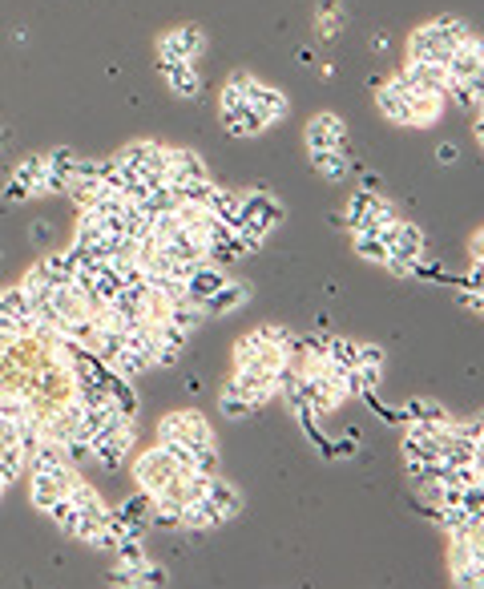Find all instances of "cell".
Masks as SVG:
<instances>
[{"mask_svg":"<svg viewBox=\"0 0 484 589\" xmlns=\"http://www.w3.org/2000/svg\"><path fill=\"white\" fill-rule=\"evenodd\" d=\"M114 162L125 170L130 178H146L150 186H162L166 182V146L154 138H138L130 141V146H122V150L114 154Z\"/></svg>","mask_w":484,"mask_h":589,"instance_id":"cell-1","label":"cell"},{"mask_svg":"<svg viewBox=\"0 0 484 589\" xmlns=\"http://www.w3.org/2000/svg\"><path fill=\"white\" fill-rule=\"evenodd\" d=\"M282 219H287V206L279 198H271V194H263V186H258V190L242 194V230L238 235L266 243V235H274L282 227Z\"/></svg>","mask_w":484,"mask_h":589,"instance_id":"cell-2","label":"cell"},{"mask_svg":"<svg viewBox=\"0 0 484 589\" xmlns=\"http://www.w3.org/2000/svg\"><path fill=\"white\" fill-rule=\"evenodd\" d=\"M218 525H226V517H222V509L210 501V497H194V501L182 505V529L206 533V529H218Z\"/></svg>","mask_w":484,"mask_h":589,"instance_id":"cell-20","label":"cell"},{"mask_svg":"<svg viewBox=\"0 0 484 589\" xmlns=\"http://www.w3.org/2000/svg\"><path fill=\"white\" fill-rule=\"evenodd\" d=\"M456 303H460V307H468V311H472V315H480V311H484V295H480V291H460V295H456Z\"/></svg>","mask_w":484,"mask_h":589,"instance_id":"cell-49","label":"cell"},{"mask_svg":"<svg viewBox=\"0 0 484 589\" xmlns=\"http://www.w3.org/2000/svg\"><path fill=\"white\" fill-rule=\"evenodd\" d=\"M379 371H384V368H352V371H347V392H352V396L376 392V387H379Z\"/></svg>","mask_w":484,"mask_h":589,"instance_id":"cell-38","label":"cell"},{"mask_svg":"<svg viewBox=\"0 0 484 589\" xmlns=\"http://www.w3.org/2000/svg\"><path fill=\"white\" fill-rule=\"evenodd\" d=\"M387 352L379 347V343H360L355 347V368H384Z\"/></svg>","mask_w":484,"mask_h":589,"instance_id":"cell-44","label":"cell"},{"mask_svg":"<svg viewBox=\"0 0 484 589\" xmlns=\"http://www.w3.org/2000/svg\"><path fill=\"white\" fill-rule=\"evenodd\" d=\"M133 440H138V432H101V436L89 440V449H93L97 465L109 468V473H117V468L125 465V457H130Z\"/></svg>","mask_w":484,"mask_h":589,"instance_id":"cell-11","label":"cell"},{"mask_svg":"<svg viewBox=\"0 0 484 589\" xmlns=\"http://www.w3.org/2000/svg\"><path fill=\"white\" fill-rule=\"evenodd\" d=\"M339 9V0H319V12H335Z\"/></svg>","mask_w":484,"mask_h":589,"instance_id":"cell-57","label":"cell"},{"mask_svg":"<svg viewBox=\"0 0 484 589\" xmlns=\"http://www.w3.org/2000/svg\"><path fill=\"white\" fill-rule=\"evenodd\" d=\"M307 150H347V125L339 114H315L303 130Z\"/></svg>","mask_w":484,"mask_h":589,"instance_id":"cell-8","label":"cell"},{"mask_svg":"<svg viewBox=\"0 0 484 589\" xmlns=\"http://www.w3.org/2000/svg\"><path fill=\"white\" fill-rule=\"evenodd\" d=\"M166 319L174 327H182V331H198V327H202V319H206V311H202V303L182 299V303H170Z\"/></svg>","mask_w":484,"mask_h":589,"instance_id":"cell-33","label":"cell"},{"mask_svg":"<svg viewBox=\"0 0 484 589\" xmlns=\"http://www.w3.org/2000/svg\"><path fill=\"white\" fill-rule=\"evenodd\" d=\"M166 182L178 186V182H194V178H210V170H206L202 154L198 150H178V146H166Z\"/></svg>","mask_w":484,"mask_h":589,"instance_id":"cell-14","label":"cell"},{"mask_svg":"<svg viewBox=\"0 0 484 589\" xmlns=\"http://www.w3.org/2000/svg\"><path fill=\"white\" fill-rule=\"evenodd\" d=\"M190 465H194V473H218V449L214 444H202V449H190Z\"/></svg>","mask_w":484,"mask_h":589,"instance_id":"cell-41","label":"cell"},{"mask_svg":"<svg viewBox=\"0 0 484 589\" xmlns=\"http://www.w3.org/2000/svg\"><path fill=\"white\" fill-rule=\"evenodd\" d=\"M20 291H25V299H28V307H41V303H49L53 299V279L44 275V267L36 263V267H28L25 271V279H20Z\"/></svg>","mask_w":484,"mask_h":589,"instance_id":"cell-26","label":"cell"},{"mask_svg":"<svg viewBox=\"0 0 484 589\" xmlns=\"http://www.w3.org/2000/svg\"><path fill=\"white\" fill-rule=\"evenodd\" d=\"M247 299H250V287H247V283L226 279V283H222V287L210 295V299L202 303V311H206V319H210V315H230V311H238Z\"/></svg>","mask_w":484,"mask_h":589,"instance_id":"cell-21","label":"cell"},{"mask_svg":"<svg viewBox=\"0 0 484 589\" xmlns=\"http://www.w3.org/2000/svg\"><path fill=\"white\" fill-rule=\"evenodd\" d=\"M452 581H456L460 589H480V585H484V561L452 565Z\"/></svg>","mask_w":484,"mask_h":589,"instance_id":"cell-39","label":"cell"},{"mask_svg":"<svg viewBox=\"0 0 484 589\" xmlns=\"http://www.w3.org/2000/svg\"><path fill=\"white\" fill-rule=\"evenodd\" d=\"M206 49V33L198 25H178L158 36V61H194Z\"/></svg>","mask_w":484,"mask_h":589,"instance_id":"cell-7","label":"cell"},{"mask_svg":"<svg viewBox=\"0 0 484 589\" xmlns=\"http://www.w3.org/2000/svg\"><path fill=\"white\" fill-rule=\"evenodd\" d=\"M49 238H53V227H44V219H36L33 222V243H36V247H44Z\"/></svg>","mask_w":484,"mask_h":589,"instance_id":"cell-54","label":"cell"},{"mask_svg":"<svg viewBox=\"0 0 484 589\" xmlns=\"http://www.w3.org/2000/svg\"><path fill=\"white\" fill-rule=\"evenodd\" d=\"M41 267H44V275L53 279V287H69L73 271H77V263H73L69 251H44V255H41Z\"/></svg>","mask_w":484,"mask_h":589,"instance_id":"cell-29","label":"cell"},{"mask_svg":"<svg viewBox=\"0 0 484 589\" xmlns=\"http://www.w3.org/2000/svg\"><path fill=\"white\" fill-rule=\"evenodd\" d=\"M255 73H247V69H234L226 77V85H222V93H218V106L222 109H238L242 101H247V93H250V85H255Z\"/></svg>","mask_w":484,"mask_h":589,"instance_id":"cell-27","label":"cell"},{"mask_svg":"<svg viewBox=\"0 0 484 589\" xmlns=\"http://www.w3.org/2000/svg\"><path fill=\"white\" fill-rule=\"evenodd\" d=\"M77 481V465H65V468H49V473H28V501L33 509H49L57 497H65Z\"/></svg>","mask_w":484,"mask_h":589,"instance_id":"cell-6","label":"cell"},{"mask_svg":"<svg viewBox=\"0 0 484 589\" xmlns=\"http://www.w3.org/2000/svg\"><path fill=\"white\" fill-rule=\"evenodd\" d=\"M311 154V170L327 182H344L352 174V154L347 150H307Z\"/></svg>","mask_w":484,"mask_h":589,"instance_id":"cell-22","label":"cell"},{"mask_svg":"<svg viewBox=\"0 0 484 589\" xmlns=\"http://www.w3.org/2000/svg\"><path fill=\"white\" fill-rule=\"evenodd\" d=\"M444 424H404V460H436L440 457Z\"/></svg>","mask_w":484,"mask_h":589,"instance_id":"cell-10","label":"cell"},{"mask_svg":"<svg viewBox=\"0 0 484 589\" xmlns=\"http://www.w3.org/2000/svg\"><path fill=\"white\" fill-rule=\"evenodd\" d=\"M387 243V255H400V259H408V263H416V259H424L428 255V238H424V230L416 227V222H392V227L379 235Z\"/></svg>","mask_w":484,"mask_h":589,"instance_id":"cell-9","label":"cell"},{"mask_svg":"<svg viewBox=\"0 0 484 589\" xmlns=\"http://www.w3.org/2000/svg\"><path fill=\"white\" fill-rule=\"evenodd\" d=\"M44 513H49V521H53V525L61 529V533H69V537H73V525H77V505L69 501V493H65V497H57V501L49 505V509H44Z\"/></svg>","mask_w":484,"mask_h":589,"instance_id":"cell-35","label":"cell"},{"mask_svg":"<svg viewBox=\"0 0 484 589\" xmlns=\"http://www.w3.org/2000/svg\"><path fill=\"white\" fill-rule=\"evenodd\" d=\"M444 93H452L456 97V106L464 109H472V114H480V101H484V81L480 77H468V81H448V89Z\"/></svg>","mask_w":484,"mask_h":589,"instance_id":"cell-30","label":"cell"},{"mask_svg":"<svg viewBox=\"0 0 484 589\" xmlns=\"http://www.w3.org/2000/svg\"><path fill=\"white\" fill-rule=\"evenodd\" d=\"M44 174H49V166H44L41 154H36V158H25L17 170H12V178L33 190V198H41V194H44Z\"/></svg>","mask_w":484,"mask_h":589,"instance_id":"cell-34","label":"cell"},{"mask_svg":"<svg viewBox=\"0 0 484 589\" xmlns=\"http://www.w3.org/2000/svg\"><path fill=\"white\" fill-rule=\"evenodd\" d=\"M109 585H138V569H125V565H114V569L106 573Z\"/></svg>","mask_w":484,"mask_h":589,"instance_id":"cell-47","label":"cell"},{"mask_svg":"<svg viewBox=\"0 0 484 589\" xmlns=\"http://www.w3.org/2000/svg\"><path fill=\"white\" fill-rule=\"evenodd\" d=\"M158 440H186L190 449H202V444H214V432H210V420H206L202 412L186 408V412H170V416H162V424H158Z\"/></svg>","mask_w":484,"mask_h":589,"instance_id":"cell-5","label":"cell"},{"mask_svg":"<svg viewBox=\"0 0 484 589\" xmlns=\"http://www.w3.org/2000/svg\"><path fill=\"white\" fill-rule=\"evenodd\" d=\"M0 311H12V315H33V307H28L25 291L20 287H4L0 291Z\"/></svg>","mask_w":484,"mask_h":589,"instance_id":"cell-42","label":"cell"},{"mask_svg":"<svg viewBox=\"0 0 484 589\" xmlns=\"http://www.w3.org/2000/svg\"><path fill=\"white\" fill-rule=\"evenodd\" d=\"M117 513L125 521V537H141L146 541V533H150V493H133Z\"/></svg>","mask_w":484,"mask_h":589,"instance_id":"cell-23","label":"cell"},{"mask_svg":"<svg viewBox=\"0 0 484 589\" xmlns=\"http://www.w3.org/2000/svg\"><path fill=\"white\" fill-rule=\"evenodd\" d=\"M355 347H360V343L347 339V335H331V339H323V360L331 363V368H339V371H352L355 368Z\"/></svg>","mask_w":484,"mask_h":589,"instance_id":"cell-28","label":"cell"},{"mask_svg":"<svg viewBox=\"0 0 484 589\" xmlns=\"http://www.w3.org/2000/svg\"><path fill=\"white\" fill-rule=\"evenodd\" d=\"M158 73L166 81V89L182 101H194V97H202V77L194 69V61H158Z\"/></svg>","mask_w":484,"mask_h":589,"instance_id":"cell-13","label":"cell"},{"mask_svg":"<svg viewBox=\"0 0 484 589\" xmlns=\"http://www.w3.org/2000/svg\"><path fill=\"white\" fill-rule=\"evenodd\" d=\"M0 138H4V133H0Z\"/></svg>","mask_w":484,"mask_h":589,"instance_id":"cell-58","label":"cell"},{"mask_svg":"<svg viewBox=\"0 0 484 589\" xmlns=\"http://www.w3.org/2000/svg\"><path fill=\"white\" fill-rule=\"evenodd\" d=\"M335 28H339V12H319V36L323 41H331Z\"/></svg>","mask_w":484,"mask_h":589,"instance_id":"cell-51","label":"cell"},{"mask_svg":"<svg viewBox=\"0 0 484 589\" xmlns=\"http://www.w3.org/2000/svg\"><path fill=\"white\" fill-rule=\"evenodd\" d=\"M376 109L392 125H412V89H404L400 81L376 85Z\"/></svg>","mask_w":484,"mask_h":589,"instance_id":"cell-12","label":"cell"},{"mask_svg":"<svg viewBox=\"0 0 484 589\" xmlns=\"http://www.w3.org/2000/svg\"><path fill=\"white\" fill-rule=\"evenodd\" d=\"M206 497H210V501L218 505L222 517H226V521L242 513V493H238V489H234L230 481H222L218 473H210V481H206Z\"/></svg>","mask_w":484,"mask_h":589,"instance_id":"cell-25","label":"cell"},{"mask_svg":"<svg viewBox=\"0 0 484 589\" xmlns=\"http://www.w3.org/2000/svg\"><path fill=\"white\" fill-rule=\"evenodd\" d=\"M456 287H468V291H480L484 287V263H480V259H472V271H468L464 279L456 283Z\"/></svg>","mask_w":484,"mask_h":589,"instance_id":"cell-48","label":"cell"},{"mask_svg":"<svg viewBox=\"0 0 484 589\" xmlns=\"http://www.w3.org/2000/svg\"><path fill=\"white\" fill-rule=\"evenodd\" d=\"M41 158H44V166L53 170V174L73 178V170H77V158H81V154H77V150H69V146H57V150L41 154Z\"/></svg>","mask_w":484,"mask_h":589,"instance_id":"cell-37","label":"cell"},{"mask_svg":"<svg viewBox=\"0 0 484 589\" xmlns=\"http://www.w3.org/2000/svg\"><path fill=\"white\" fill-rule=\"evenodd\" d=\"M352 247H355V255H360L363 263L384 267V259H387V243H384L379 235H371V230H352Z\"/></svg>","mask_w":484,"mask_h":589,"instance_id":"cell-32","label":"cell"},{"mask_svg":"<svg viewBox=\"0 0 484 589\" xmlns=\"http://www.w3.org/2000/svg\"><path fill=\"white\" fill-rule=\"evenodd\" d=\"M456 158H460V150H456V146H452V141L436 146V162H440V166H456Z\"/></svg>","mask_w":484,"mask_h":589,"instance_id":"cell-52","label":"cell"},{"mask_svg":"<svg viewBox=\"0 0 484 589\" xmlns=\"http://www.w3.org/2000/svg\"><path fill=\"white\" fill-rule=\"evenodd\" d=\"M263 347H266V339H263V335H258V327H255V331H250V335H242V339L234 343V368L250 363L258 352H263Z\"/></svg>","mask_w":484,"mask_h":589,"instance_id":"cell-40","label":"cell"},{"mask_svg":"<svg viewBox=\"0 0 484 589\" xmlns=\"http://www.w3.org/2000/svg\"><path fill=\"white\" fill-rule=\"evenodd\" d=\"M182 473H190V468H182L174 457H170L162 444H154V449H146L138 457V465H133V476H138V484H141V493H158V489H166L174 476H182Z\"/></svg>","mask_w":484,"mask_h":589,"instance_id":"cell-3","label":"cell"},{"mask_svg":"<svg viewBox=\"0 0 484 589\" xmlns=\"http://www.w3.org/2000/svg\"><path fill=\"white\" fill-rule=\"evenodd\" d=\"M392 81H400L408 89H424V93H444L448 89V73L440 65H424V61H404V69Z\"/></svg>","mask_w":484,"mask_h":589,"instance_id":"cell-16","label":"cell"},{"mask_svg":"<svg viewBox=\"0 0 484 589\" xmlns=\"http://www.w3.org/2000/svg\"><path fill=\"white\" fill-rule=\"evenodd\" d=\"M484 69V44L480 36H468L464 44H456L448 57V65H444V73H448V81H468V77H480Z\"/></svg>","mask_w":484,"mask_h":589,"instance_id":"cell-15","label":"cell"},{"mask_svg":"<svg viewBox=\"0 0 484 589\" xmlns=\"http://www.w3.org/2000/svg\"><path fill=\"white\" fill-rule=\"evenodd\" d=\"M436 25H440L444 33H448V41H452V44H464L468 36H476V33H472V25H468L464 17H436Z\"/></svg>","mask_w":484,"mask_h":589,"instance_id":"cell-43","label":"cell"},{"mask_svg":"<svg viewBox=\"0 0 484 589\" xmlns=\"http://www.w3.org/2000/svg\"><path fill=\"white\" fill-rule=\"evenodd\" d=\"M226 283V267H218V263H194V271L186 275V295H190L194 303H206L214 295V291Z\"/></svg>","mask_w":484,"mask_h":589,"instance_id":"cell-17","label":"cell"},{"mask_svg":"<svg viewBox=\"0 0 484 589\" xmlns=\"http://www.w3.org/2000/svg\"><path fill=\"white\" fill-rule=\"evenodd\" d=\"M28 198H33V190H28L25 182H17V178L4 182V203H9V206H20V203H28Z\"/></svg>","mask_w":484,"mask_h":589,"instance_id":"cell-46","label":"cell"},{"mask_svg":"<svg viewBox=\"0 0 484 589\" xmlns=\"http://www.w3.org/2000/svg\"><path fill=\"white\" fill-rule=\"evenodd\" d=\"M218 408H222V416H230V420H247V416H255L258 408L250 404L247 396H242V392H238L234 384H222V392H218Z\"/></svg>","mask_w":484,"mask_h":589,"instance_id":"cell-31","label":"cell"},{"mask_svg":"<svg viewBox=\"0 0 484 589\" xmlns=\"http://www.w3.org/2000/svg\"><path fill=\"white\" fill-rule=\"evenodd\" d=\"M222 130L230 133V138H258V133H266L271 125H266V117L258 114L255 106H242L238 109H222Z\"/></svg>","mask_w":484,"mask_h":589,"instance_id":"cell-18","label":"cell"},{"mask_svg":"<svg viewBox=\"0 0 484 589\" xmlns=\"http://www.w3.org/2000/svg\"><path fill=\"white\" fill-rule=\"evenodd\" d=\"M9 484H12V476H9V473H4V468H0V497L9 493Z\"/></svg>","mask_w":484,"mask_h":589,"instance_id":"cell-56","label":"cell"},{"mask_svg":"<svg viewBox=\"0 0 484 589\" xmlns=\"http://www.w3.org/2000/svg\"><path fill=\"white\" fill-rule=\"evenodd\" d=\"M379 186H384V178H379V174H371V170H363V174H360V190L379 194Z\"/></svg>","mask_w":484,"mask_h":589,"instance_id":"cell-55","label":"cell"},{"mask_svg":"<svg viewBox=\"0 0 484 589\" xmlns=\"http://www.w3.org/2000/svg\"><path fill=\"white\" fill-rule=\"evenodd\" d=\"M114 557L117 565H125V569H138L141 561H146V545H141V537H122L114 545Z\"/></svg>","mask_w":484,"mask_h":589,"instance_id":"cell-36","label":"cell"},{"mask_svg":"<svg viewBox=\"0 0 484 589\" xmlns=\"http://www.w3.org/2000/svg\"><path fill=\"white\" fill-rule=\"evenodd\" d=\"M355 457V440L344 436V440H335V460H352Z\"/></svg>","mask_w":484,"mask_h":589,"instance_id":"cell-53","label":"cell"},{"mask_svg":"<svg viewBox=\"0 0 484 589\" xmlns=\"http://www.w3.org/2000/svg\"><path fill=\"white\" fill-rule=\"evenodd\" d=\"M384 267H387V275H396V279H412V263H408V259H400V255H387Z\"/></svg>","mask_w":484,"mask_h":589,"instance_id":"cell-50","label":"cell"},{"mask_svg":"<svg viewBox=\"0 0 484 589\" xmlns=\"http://www.w3.org/2000/svg\"><path fill=\"white\" fill-rule=\"evenodd\" d=\"M400 412H404V424H448L452 420L448 408L436 404V400H428V396L404 400V404H400Z\"/></svg>","mask_w":484,"mask_h":589,"instance_id":"cell-24","label":"cell"},{"mask_svg":"<svg viewBox=\"0 0 484 589\" xmlns=\"http://www.w3.org/2000/svg\"><path fill=\"white\" fill-rule=\"evenodd\" d=\"M247 106H255L258 114L266 117V125L282 122V117L290 114V101H287V93H282V89H271V85H263V81H255V85H250V93H247Z\"/></svg>","mask_w":484,"mask_h":589,"instance_id":"cell-19","label":"cell"},{"mask_svg":"<svg viewBox=\"0 0 484 589\" xmlns=\"http://www.w3.org/2000/svg\"><path fill=\"white\" fill-rule=\"evenodd\" d=\"M166 581H170V577H166V569H162V565H154L150 557H146V561L138 565V585H141V589H146V585L158 589V585H166Z\"/></svg>","mask_w":484,"mask_h":589,"instance_id":"cell-45","label":"cell"},{"mask_svg":"<svg viewBox=\"0 0 484 589\" xmlns=\"http://www.w3.org/2000/svg\"><path fill=\"white\" fill-rule=\"evenodd\" d=\"M452 49L456 44L448 41V33H444L436 20H428V25L412 28V36H408V61H424V65H448Z\"/></svg>","mask_w":484,"mask_h":589,"instance_id":"cell-4","label":"cell"}]
</instances>
